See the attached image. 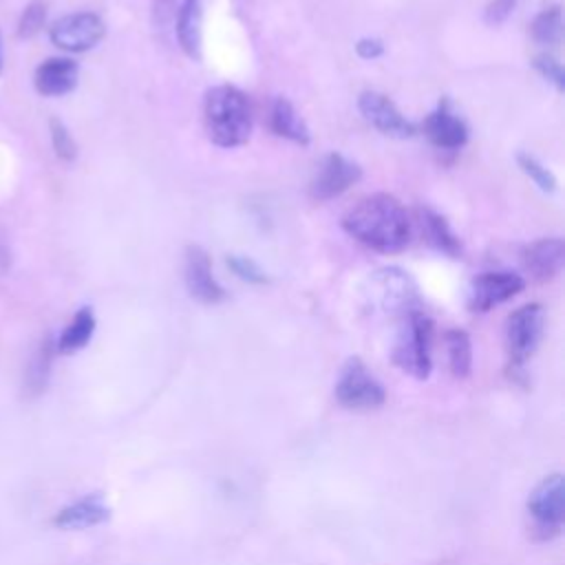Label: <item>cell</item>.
Returning a JSON list of instances; mask_svg holds the SVG:
<instances>
[{
    "mask_svg": "<svg viewBox=\"0 0 565 565\" xmlns=\"http://www.w3.org/2000/svg\"><path fill=\"white\" fill-rule=\"evenodd\" d=\"M344 232L358 243L380 252L397 254L411 243V218L406 207L391 194H369L344 216Z\"/></svg>",
    "mask_w": 565,
    "mask_h": 565,
    "instance_id": "cell-1",
    "label": "cell"
},
{
    "mask_svg": "<svg viewBox=\"0 0 565 565\" xmlns=\"http://www.w3.org/2000/svg\"><path fill=\"white\" fill-rule=\"evenodd\" d=\"M203 121L207 139L218 148H238L252 135V106L243 90L230 84L214 86L205 93Z\"/></svg>",
    "mask_w": 565,
    "mask_h": 565,
    "instance_id": "cell-2",
    "label": "cell"
},
{
    "mask_svg": "<svg viewBox=\"0 0 565 565\" xmlns=\"http://www.w3.org/2000/svg\"><path fill=\"white\" fill-rule=\"evenodd\" d=\"M430 340H433V320L413 309L406 316V322L399 331V338L393 349L395 364L411 373L413 377H428L430 373Z\"/></svg>",
    "mask_w": 565,
    "mask_h": 565,
    "instance_id": "cell-3",
    "label": "cell"
},
{
    "mask_svg": "<svg viewBox=\"0 0 565 565\" xmlns=\"http://www.w3.org/2000/svg\"><path fill=\"white\" fill-rule=\"evenodd\" d=\"M106 35L104 20L93 11H77L57 18L49 26V40L66 53H86Z\"/></svg>",
    "mask_w": 565,
    "mask_h": 565,
    "instance_id": "cell-4",
    "label": "cell"
},
{
    "mask_svg": "<svg viewBox=\"0 0 565 565\" xmlns=\"http://www.w3.org/2000/svg\"><path fill=\"white\" fill-rule=\"evenodd\" d=\"M335 399L355 411L377 408L384 404L386 393L384 386L375 380V375L364 366L360 358H351L335 382Z\"/></svg>",
    "mask_w": 565,
    "mask_h": 565,
    "instance_id": "cell-5",
    "label": "cell"
},
{
    "mask_svg": "<svg viewBox=\"0 0 565 565\" xmlns=\"http://www.w3.org/2000/svg\"><path fill=\"white\" fill-rule=\"evenodd\" d=\"M543 329H545V309L539 302H527L508 316L505 340H508L510 362L514 366L532 358V353L536 351L543 338Z\"/></svg>",
    "mask_w": 565,
    "mask_h": 565,
    "instance_id": "cell-6",
    "label": "cell"
},
{
    "mask_svg": "<svg viewBox=\"0 0 565 565\" xmlns=\"http://www.w3.org/2000/svg\"><path fill=\"white\" fill-rule=\"evenodd\" d=\"M527 512L534 519V530L550 539L561 532L565 519V483L558 472L545 477L527 499Z\"/></svg>",
    "mask_w": 565,
    "mask_h": 565,
    "instance_id": "cell-7",
    "label": "cell"
},
{
    "mask_svg": "<svg viewBox=\"0 0 565 565\" xmlns=\"http://www.w3.org/2000/svg\"><path fill=\"white\" fill-rule=\"evenodd\" d=\"M358 108L362 113V117L382 135L388 137H397V139H406L413 137L417 132V126L413 121H408L399 108L395 106V102L377 90H364L358 97Z\"/></svg>",
    "mask_w": 565,
    "mask_h": 565,
    "instance_id": "cell-8",
    "label": "cell"
},
{
    "mask_svg": "<svg viewBox=\"0 0 565 565\" xmlns=\"http://www.w3.org/2000/svg\"><path fill=\"white\" fill-rule=\"evenodd\" d=\"M525 278L514 271H486L472 280L468 307L472 311H490L492 307L523 291Z\"/></svg>",
    "mask_w": 565,
    "mask_h": 565,
    "instance_id": "cell-9",
    "label": "cell"
},
{
    "mask_svg": "<svg viewBox=\"0 0 565 565\" xmlns=\"http://www.w3.org/2000/svg\"><path fill=\"white\" fill-rule=\"evenodd\" d=\"M362 177V170L358 163L349 161L347 157L331 152L322 161L318 174L311 181L309 194L313 201H329L347 192L353 183H358Z\"/></svg>",
    "mask_w": 565,
    "mask_h": 565,
    "instance_id": "cell-10",
    "label": "cell"
},
{
    "mask_svg": "<svg viewBox=\"0 0 565 565\" xmlns=\"http://www.w3.org/2000/svg\"><path fill=\"white\" fill-rule=\"evenodd\" d=\"M183 278H185L188 294L203 305H216L225 298L223 287L212 276V260H210L207 252L199 245H190L185 249Z\"/></svg>",
    "mask_w": 565,
    "mask_h": 565,
    "instance_id": "cell-11",
    "label": "cell"
},
{
    "mask_svg": "<svg viewBox=\"0 0 565 565\" xmlns=\"http://www.w3.org/2000/svg\"><path fill=\"white\" fill-rule=\"evenodd\" d=\"M369 282H371L373 296L384 309L413 311V305L417 302V287L406 271L397 267H384L375 271Z\"/></svg>",
    "mask_w": 565,
    "mask_h": 565,
    "instance_id": "cell-12",
    "label": "cell"
},
{
    "mask_svg": "<svg viewBox=\"0 0 565 565\" xmlns=\"http://www.w3.org/2000/svg\"><path fill=\"white\" fill-rule=\"evenodd\" d=\"M521 263H523L525 271L539 282H547V280L556 278L565 263L563 238L550 236V238H539V241L525 245L521 252Z\"/></svg>",
    "mask_w": 565,
    "mask_h": 565,
    "instance_id": "cell-13",
    "label": "cell"
},
{
    "mask_svg": "<svg viewBox=\"0 0 565 565\" xmlns=\"http://www.w3.org/2000/svg\"><path fill=\"white\" fill-rule=\"evenodd\" d=\"M424 132L428 141L441 150H457L468 141V126L452 110L448 99H441L439 106L426 117Z\"/></svg>",
    "mask_w": 565,
    "mask_h": 565,
    "instance_id": "cell-14",
    "label": "cell"
},
{
    "mask_svg": "<svg viewBox=\"0 0 565 565\" xmlns=\"http://www.w3.org/2000/svg\"><path fill=\"white\" fill-rule=\"evenodd\" d=\"M79 66L71 57H46L33 73V86L42 97H62L77 86Z\"/></svg>",
    "mask_w": 565,
    "mask_h": 565,
    "instance_id": "cell-15",
    "label": "cell"
},
{
    "mask_svg": "<svg viewBox=\"0 0 565 565\" xmlns=\"http://www.w3.org/2000/svg\"><path fill=\"white\" fill-rule=\"evenodd\" d=\"M108 516H110V510L104 503V499L99 494H88V497L62 508L55 514L53 525H57L62 530H84V527L104 523Z\"/></svg>",
    "mask_w": 565,
    "mask_h": 565,
    "instance_id": "cell-16",
    "label": "cell"
},
{
    "mask_svg": "<svg viewBox=\"0 0 565 565\" xmlns=\"http://www.w3.org/2000/svg\"><path fill=\"white\" fill-rule=\"evenodd\" d=\"M177 40L183 53L192 60H201V33H203V0H181L177 13Z\"/></svg>",
    "mask_w": 565,
    "mask_h": 565,
    "instance_id": "cell-17",
    "label": "cell"
},
{
    "mask_svg": "<svg viewBox=\"0 0 565 565\" xmlns=\"http://www.w3.org/2000/svg\"><path fill=\"white\" fill-rule=\"evenodd\" d=\"M269 124H271V130L287 141H294L298 146H309V141H311L309 126L305 124V119L300 117L296 106L285 97H278L274 102Z\"/></svg>",
    "mask_w": 565,
    "mask_h": 565,
    "instance_id": "cell-18",
    "label": "cell"
},
{
    "mask_svg": "<svg viewBox=\"0 0 565 565\" xmlns=\"http://www.w3.org/2000/svg\"><path fill=\"white\" fill-rule=\"evenodd\" d=\"M55 340L51 335H46L40 347L33 351L29 364H26V373H24V395L38 397L46 384H49V375H51V366H53V355H55Z\"/></svg>",
    "mask_w": 565,
    "mask_h": 565,
    "instance_id": "cell-19",
    "label": "cell"
},
{
    "mask_svg": "<svg viewBox=\"0 0 565 565\" xmlns=\"http://www.w3.org/2000/svg\"><path fill=\"white\" fill-rule=\"evenodd\" d=\"M95 324L97 322H95V313L90 307L77 309L75 316L71 318V322L64 327V331L55 340L57 353L71 355V353H77L79 349H84L95 333Z\"/></svg>",
    "mask_w": 565,
    "mask_h": 565,
    "instance_id": "cell-20",
    "label": "cell"
},
{
    "mask_svg": "<svg viewBox=\"0 0 565 565\" xmlns=\"http://www.w3.org/2000/svg\"><path fill=\"white\" fill-rule=\"evenodd\" d=\"M422 225L426 230L428 241L444 254L459 258L461 256V243L455 236V232L450 230V225L446 223L444 216L430 212V210H422Z\"/></svg>",
    "mask_w": 565,
    "mask_h": 565,
    "instance_id": "cell-21",
    "label": "cell"
},
{
    "mask_svg": "<svg viewBox=\"0 0 565 565\" xmlns=\"http://www.w3.org/2000/svg\"><path fill=\"white\" fill-rule=\"evenodd\" d=\"M446 351H448V366L455 377H468L472 369V344L470 335L461 329L446 331Z\"/></svg>",
    "mask_w": 565,
    "mask_h": 565,
    "instance_id": "cell-22",
    "label": "cell"
},
{
    "mask_svg": "<svg viewBox=\"0 0 565 565\" xmlns=\"http://www.w3.org/2000/svg\"><path fill=\"white\" fill-rule=\"evenodd\" d=\"M530 33L532 40L536 44H558L561 35H563V11L558 4H552L547 9H543L530 24Z\"/></svg>",
    "mask_w": 565,
    "mask_h": 565,
    "instance_id": "cell-23",
    "label": "cell"
},
{
    "mask_svg": "<svg viewBox=\"0 0 565 565\" xmlns=\"http://www.w3.org/2000/svg\"><path fill=\"white\" fill-rule=\"evenodd\" d=\"M44 24H46V2L44 0H31L20 13L15 33H18L20 40H31L44 29Z\"/></svg>",
    "mask_w": 565,
    "mask_h": 565,
    "instance_id": "cell-24",
    "label": "cell"
},
{
    "mask_svg": "<svg viewBox=\"0 0 565 565\" xmlns=\"http://www.w3.org/2000/svg\"><path fill=\"white\" fill-rule=\"evenodd\" d=\"M49 132H51V146L57 159L62 161H75L77 159V141L73 139L71 130L66 128V124L57 117L49 119Z\"/></svg>",
    "mask_w": 565,
    "mask_h": 565,
    "instance_id": "cell-25",
    "label": "cell"
},
{
    "mask_svg": "<svg viewBox=\"0 0 565 565\" xmlns=\"http://www.w3.org/2000/svg\"><path fill=\"white\" fill-rule=\"evenodd\" d=\"M516 163L519 168L543 190V192H554L556 190V177L552 174V170H547L536 157L527 154V152H519L516 154Z\"/></svg>",
    "mask_w": 565,
    "mask_h": 565,
    "instance_id": "cell-26",
    "label": "cell"
},
{
    "mask_svg": "<svg viewBox=\"0 0 565 565\" xmlns=\"http://www.w3.org/2000/svg\"><path fill=\"white\" fill-rule=\"evenodd\" d=\"M227 267L245 282H252V285H265L267 282V276L265 271L258 267L256 260H252L249 256H238V254H232L227 256Z\"/></svg>",
    "mask_w": 565,
    "mask_h": 565,
    "instance_id": "cell-27",
    "label": "cell"
},
{
    "mask_svg": "<svg viewBox=\"0 0 565 565\" xmlns=\"http://www.w3.org/2000/svg\"><path fill=\"white\" fill-rule=\"evenodd\" d=\"M532 64H534V68H536L547 82H552V84L556 86L558 93L565 90V71H563V64L558 62L556 55H552V53H539V55H534Z\"/></svg>",
    "mask_w": 565,
    "mask_h": 565,
    "instance_id": "cell-28",
    "label": "cell"
},
{
    "mask_svg": "<svg viewBox=\"0 0 565 565\" xmlns=\"http://www.w3.org/2000/svg\"><path fill=\"white\" fill-rule=\"evenodd\" d=\"M514 7H516V0H490L486 7V13H483L486 24H490V26L503 24L512 15Z\"/></svg>",
    "mask_w": 565,
    "mask_h": 565,
    "instance_id": "cell-29",
    "label": "cell"
},
{
    "mask_svg": "<svg viewBox=\"0 0 565 565\" xmlns=\"http://www.w3.org/2000/svg\"><path fill=\"white\" fill-rule=\"evenodd\" d=\"M355 51L362 60H375L384 53V44L377 38H362V40H358Z\"/></svg>",
    "mask_w": 565,
    "mask_h": 565,
    "instance_id": "cell-30",
    "label": "cell"
},
{
    "mask_svg": "<svg viewBox=\"0 0 565 565\" xmlns=\"http://www.w3.org/2000/svg\"><path fill=\"white\" fill-rule=\"evenodd\" d=\"M177 13V4L174 0H154V9H152V15H154V24H168Z\"/></svg>",
    "mask_w": 565,
    "mask_h": 565,
    "instance_id": "cell-31",
    "label": "cell"
},
{
    "mask_svg": "<svg viewBox=\"0 0 565 565\" xmlns=\"http://www.w3.org/2000/svg\"><path fill=\"white\" fill-rule=\"evenodd\" d=\"M11 267V252L4 243H0V271H7Z\"/></svg>",
    "mask_w": 565,
    "mask_h": 565,
    "instance_id": "cell-32",
    "label": "cell"
},
{
    "mask_svg": "<svg viewBox=\"0 0 565 565\" xmlns=\"http://www.w3.org/2000/svg\"><path fill=\"white\" fill-rule=\"evenodd\" d=\"M2 68H4V51H2V31H0V75H2Z\"/></svg>",
    "mask_w": 565,
    "mask_h": 565,
    "instance_id": "cell-33",
    "label": "cell"
}]
</instances>
